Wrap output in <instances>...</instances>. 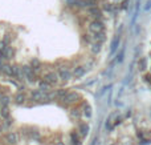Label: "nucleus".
<instances>
[{
	"label": "nucleus",
	"mask_w": 151,
	"mask_h": 145,
	"mask_svg": "<svg viewBox=\"0 0 151 145\" xmlns=\"http://www.w3.org/2000/svg\"><path fill=\"white\" fill-rule=\"evenodd\" d=\"M123 0H0V71L68 85L98 65Z\"/></svg>",
	"instance_id": "obj_1"
},
{
	"label": "nucleus",
	"mask_w": 151,
	"mask_h": 145,
	"mask_svg": "<svg viewBox=\"0 0 151 145\" xmlns=\"http://www.w3.org/2000/svg\"><path fill=\"white\" fill-rule=\"evenodd\" d=\"M91 119L89 101L72 87L11 79L0 99V145H83Z\"/></svg>",
	"instance_id": "obj_2"
}]
</instances>
